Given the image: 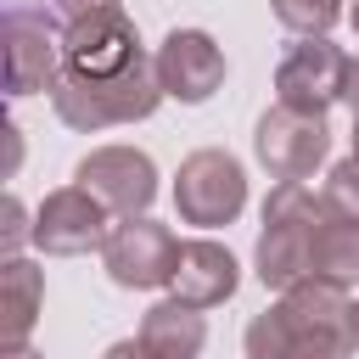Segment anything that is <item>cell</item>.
I'll return each mask as SVG.
<instances>
[{
    "mask_svg": "<svg viewBox=\"0 0 359 359\" xmlns=\"http://www.w3.org/2000/svg\"><path fill=\"white\" fill-rule=\"evenodd\" d=\"M0 45H6V95H39V90H56L62 79V34L45 11H28V6H6V22H0Z\"/></svg>",
    "mask_w": 359,
    "mask_h": 359,
    "instance_id": "8992f818",
    "label": "cell"
},
{
    "mask_svg": "<svg viewBox=\"0 0 359 359\" xmlns=\"http://www.w3.org/2000/svg\"><path fill=\"white\" fill-rule=\"evenodd\" d=\"M348 286L337 280H297L280 292L275 309L252 314L241 348L247 359H353V337H348Z\"/></svg>",
    "mask_w": 359,
    "mask_h": 359,
    "instance_id": "6da1fadb",
    "label": "cell"
},
{
    "mask_svg": "<svg viewBox=\"0 0 359 359\" xmlns=\"http://www.w3.org/2000/svg\"><path fill=\"white\" fill-rule=\"evenodd\" d=\"M22 241H34V224H28L22 202H17V196H6V230H0V247H6V258H17V247H22Z\"/></svg>",
    "mask_w": 359,
    "mask_h": 359,
    "instance_id": "d6986e66",
    "label": "cell"
},
{
    "mask_svg": "<svg viewBox=\"0 0 359 359\" xmlns=\"http://www.w3.org/2000/svg\"><path fill=\"white\" fill-rule=\"evenodd\" d=\"M168 286H174L180 303H191V309H213V303L236 297L241 269H236L230 247L196 236V241H180V264H174V280H168Z\"/></svg>",
    "mask_w": 359,
    "mask_h": 359,
    "instance_id": "4fadbf2b",
    "label": "cell"
},
{
    "mask_svg": "<svg viewBox=\"0 0 359 359\" xmlns=\"http://www.w3.org/2000/svg\"><path fill=\"white\" fill-rule=\"evenodd\" d=\"M157 79H163V95L185 101V107H202L219 84H224V50L213 34L202 28H174L163 45H157Z\"/></svg>",
    "mask_w": 359,
    "mask_h": 359,
    "instance_id": "7c38bea8",
    "label": "cell"
},
{
    "mask_svg": "<svg viewBox=\"0 0 359 359\" xmlns=\"http://www.w3.org/2000/svg\"><path fill=\"white\" fill-rule=\"evenodd\" d=\"M50 6H56V11L73 22V17H84V11H101V6H118V0H50Z\"/></svg>",
    "mask_w": 359,
    "mask_h": 359,
    "instance_id": "7402d4cb",
    "label": "cell"
},
{
    "mask_svg": "<svg viewBox=\"0 0 359 359\" xmlns=\"http://www.w3.org/2000/svg\"><path fill=\"white\" fill-rule=\"evenodd\" d=\"M348 22H353V34H359V0H353V6H348Z\"/></svg>",
    "mask_w": 359,
    "mask_h": 359,
    "instance_id": "d4e9b609",
    "label": "cell"
},
{
    "mask_svg": "<svg viewBox=\"0 0 359 359\" xmlns=\"http://www.w3.org/2000/svg\"><path fill=\"white\" fill-rule=\"evenodd\" d=\"M101 359H157V353H151V348H146L140 337H129V342H112V348H107Z\"/></svg>",
    "mask_w": 359,
    "mask_h": 359,
    "instance_id": "ffe728a7",
    "label": "cell"
},
{
    "mask_svg": "<svg viewBox=\"0 0 359 359\" xmlns=\"http://www.w3.org/2000/svg\"><path fill=\"white\" fill-rule=\"evenodd\" d=\"M157 101H163V79H157V62L146 50L123 73H107V79L62 73L56 90H50L56 118L79 135H95V129H112V123H140V118L157 112Z\"/></svg>",
    "mask_w": 359,
    "mask_h": 359,
    "instance_id": "7a4b0ae2",
    "label": "cell"
},
{
    "mask_svg": "<svg viewBox=\"0 0 359 359\" xmlns=\"http://www.w3.org/2000/svg\"><path fill=\"white\" fill-rule=\"evenodd\" d=\"M320 202H325L331 213H342V219H359V157H342V163H331Z\"/></svg>",
    "mask_w": 359,
    "mask_h": 359,
    "instance_id": "ac0fdd59",
    "label": "cell"
},
{
    "mask_svg": "<svg viewBox=\"0 0 359 359\" xmlns=\"http://www.w3.org/2000/svg\"><path fill=\"white\" fill-rule=\"evenodd\" d=\"M269 11L280 28L314 39V34H331V22L342 17V0H269Z\"/></svg>",
    "mask_w": 359,
    "mask_h": 359,
    "instance_id": "e0dca14e",
    "label": "cell"
},
{
    "mask_svg": "<svg viewBox=\"0 0 359 359\" xmlns=\"http://www.w3.org/2000/svg\"><path fill=\"white\" fill-rule=\"evenodd\" d=\"M247 208V168L219 151V146H202L180 163L174 174V213L185 224H202V230H219V224H236Z\"/></svg>",
    "mask_w": 359,
    "mask_h": 359,
    "instance_id": "277c9868",
    "label": "cell"
},
{
    "mask_svg": "<svg viewBox=\"0 0 359 359\" xmlns=\"http://www.w3.org/2000/svg\"><path fill=\"white\" fill-rule=\"evenodd\" d=\"M325 219V202L303 185V180H280L264 202V230H258V252L252 269L269 292H286L297 280H309L314 264V230Z\"/></svg>",
    "mask_w": 359,
    "mask_h": 359,
    "instance_id": "3957f363",
    "label": "cell"
},
{
    "mask_svg": "<svg viewBox=\"0 0 359 359\" xmlns=\"http://www.w3.org/2000/svg\"><path fill=\"white\" fill-rule=\"evenodd\" d=\"M135 56H140V34H135L123 6L84 11V17H73L62 28V73L107 79V73H123Z\"/></svg>",
    "mask_w": 359,
    "mask_h": 359,
    "instance_id": "ba28073f",
    "label": "cell"
},
{
    "mask_svg": "<svg viewBox=\"0 0 359 359\" xmlns=\"http://www.w3.org/2000/svg\"><path fill=\"white\" fill-rule=\"evenodd\" d=\"M0 359H45V353H34V348H28V342H22V348H6V353H0Z\"/></svg>",
    "mask_w": 359,
    "mask_h": 359,
    "instance_id": "603a6c76",
    "label": "cell"
},
{
    "mask_svg": "<svg viewBox=\"0 0 359 359\" xmlns=\"http://www.w3.org/2000/svg\"><path fill=\"white\" fill-rule=\"evenodd\" d=\"M107 202L95 196V191H84V185H62V191H50L45 202H39V213H34V247L39 252H50V258H79V252H90V247H107Z\"/></svg>",
    "mask_w": 359,
    "mask_h": 359,
    "instance_id": "9c48e42d",
    "label": "cell"
},
{
    "mask_svg": "<svg viewBox=\"0 0 359 359\" xmlns=\"http://www.w3.org/2000/svg\"><path fill=\"white\" fill-rule=\"evenodd\" d=\"M252 151L275 180H309L331 151V129L320 112H297V107L275 101L252 129Z\"/></svg>",
    "mask_w": 359,
    "mask_h": 359,
    "instance_id": "52a82bcc",
    "label": "cell"
},
{
    "mask_svg": "<svg viewBox=\"0 0 359 359\" xmlns=\"http://www.w3.org/2000/svg\"><path fill=\"white\" fill-rule=\"evenodd\" d=\"M342 101L353 107V118H359V56H348V73H342Z\"/></svg>",
    "mask_w": 359,
    "mask_h": 359,
    "instance_id": "44dd1931",
    "label": "cell"
},
{
    "mask_svg": "<svg viewBox=\"0 0 359 359\" xmlns=\"http://www.w3.org/2000/svg\"><path fill=\"white\" fill-rule=\"evenodd\" d=\"M140 342H146L157 359H196V353L208 348V320H202V309L168 297V303H151V309H146Z\"/></svg>",
    "mask_w": 359,
    "mask_h": 359,
    "instance_id": "5bb4252c",
    "label": "cell"
},
{
    "mask_svg": "<svg viewBox=\"0 0 359 359\" xmlns=\"http://www.w3.org/2000/svg\"><path fill=\"white\" fill-rule=\"evenodd\" d=\"M353 157H359V118H353Z\"/></svg>",
    "mask_w": 359,
    "mask_h": 359,
    "instance_id": "484cf974",
    "label": "cell"
},
{
    "mask_svg": "<svg viewBox=\"0 0 359 359\" xmlns=\"http://www.w3.org/2000/svg\"><path fill=\"white\" fill-rule=\"evenodd\" d=\"M0 286H6V348H22L39 320V303H45V275L28 258H6Z\"/></svg>",
    "mask_w": 359,
    "mask_h": 359,
    "instance_id": "2e32d148",
    "label": "cell"
},
{
    "mask_svg": "<svg viewBox=\"0 0 359 359\" xmlns=\"http://www.w3.org/2000/svg\"><path fill=\"white\" fill-rule=\"evenodd\" d=\"M101 264H107L112 286H123V292H157V286L174 280L180 241H174L168 224L135 213V219L112 224V236H107V247H101Z\"/></svg>",
    "mask_w": 359,
    "mask_h": 359,
    "instance_id": "5b68a950",
    "label": "cell"
},
{
    "mask_svg": "<svg viewBox=\"0 0 359 359\" xmlns=\"http://www.w3.org/2000/svg\"><path fill=\"white\" fill-rule=\"evenodd\" d=\"M342 73H348V56L325 34H314V39H297L280 56L275 95H280V107H297V112H320L325 118V107L342 101Z\"/></svg>",
    "mask_w": 359,
    "mask_h": 359,
    "instance_id": "30bf717a",
    "label": "cell"
},
{
    "mask_svg": "<svg viewBox=\"0 0 359 359\" xmlns=\"http://www.w3.org/2000/svg\"><path fill=\"white\" fill-rule=\"evenodd\" d=\"M309 275L337 280V286H359V219H342L325 208L320 230H314V264Z\"/></svg>",
    "mask_w": 359,
    "mask_h": 359,
    "instance_id": "9a60e30c",
    "label": "cell"
},
{
    "mask_svg": "<svg viewBox=\"0 0 359 359\" xmlns=\"http://www.w3.org/2000/svg\"><path fill=\"white\" fill-rule=\"evenodd\" d=\"M348 337H353V353H359V303L348 309Z\"/></svg>",
    "mask_w": 359,
    "mask_h": 359,
    "instance_id": "cb8c5ba5",
    "label": "cell"
},
{
    "mask_svg": "<svg viewBox=\"0 0 359 359\" xmlns=\"http://www.w3.org/2000/svg\"><path fill=\"white\" fill-rule=\"evenodd\" d=\"M73 180H79L84 191H95V196H101L112 213H123V219L146 213L151 196H157V163H151L146 151H135V146H95L90 157H79Z\"/></svg>",
    "mask_w": 359,
    "mask_h": 359,
    "instance_id": "8fae6325",
    "label": "cell"
}]
</instances>
